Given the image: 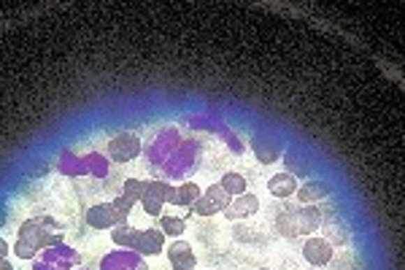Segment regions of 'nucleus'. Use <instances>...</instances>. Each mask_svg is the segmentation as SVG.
<instances>
[{"label":"nucleus","mask_w":405,"mask_h":270,"mask_svg":"<svg viewBox=\"0 0 405 270\" xmlns=\"http://www.w3.org/2000/svg\"><path fill=\"white\" fill-rule=\"evenodd\" d=\"M260 270H270V268H260Z\"/></svg>","instance_id":"23"},{"label":"nucleus","mask_w":405,"mask_h":270,"mask_svg":"<svg viewBox=\"0 0 405 270\" xmlns=\"http://www.w3.org/2000/svg\"><path fill=\"white\" fill-rule=\"evenodd\" d=\"M222 189L230 195V197H238V195H243L246 192V176H241V173H235V170H230V173H224L222 176Z\"/></svg>","instance_id":"16"},{"label":"nucleus","mask_w":405,"mask_h":270,"mask_svg":"<svg viewBox=\"0 0 405 270\" xmlns=\"http://www.w3.org/2000/svg\"><path fill=\"white\" fill-rule=\"evenodd\" d=\"M230 195L222 189V184H211V187L202 192L200 197H198V203L192 206V211L198 213V216H214V213H219L224 208L230 206Z\"/></svg>","instance_id":"3"},{"label":"nucleus","mask_w":405,"mask_h":270,"mask_svg":"<svg viewBox=\"0 0 405 270\" xmlns=\"http://www.w3.org/2000/svg\"><path fill=\"white\" fill-rule=\"evenodd\" d=\"M135 206L130 197H124V195H119L117 197V203H114V211H117V219H119V225H127V213H130V208Z\"/></svg>","instance_id":"20"},{"label":"nucleus","mask_w":405,"mask_h":270,"mask_svg":"<svg viewBox=\"0 0 405 270\" xmlns=\"http://www.w3.org/2000/svg\"><path fill=\"white\" fill-rule=\"evenodd\" d=\"M257 211H260V197L251 195V192H243V195L230 200V206L224 208V216L230 222H238V219H246V216H254Z\"/></svg>","instance_id":"8"},{"label":"nucleus","mask_w":405,"mask_h":270,"mask_svg":"<svg viewBox=\"0 0 405 270\" xmlns=\"http://www.w3.org/2000/svg\"><path fill=\"white\" fill-rule=\"evenodd\" d=\"M170 195H173V184H165V181H146V192L141 197V208L149 216H162V208L165 203H170Z\"/></svg>","instance_id":"1"},{"label":"nucleus","mask_w":405,"mask_h":270,"mask_svg":"<svg viewBox=\"0 0 405 270\" xmlns=\"http://www.w3.org/2000/svg\"><path fill=\"white\" fill-rule=\"evenodd\" d=\"M84 219H87V227H92V230H114L119 225L117 211H114V203L89 206L87 208V213H84Z\"/></svg>","instance_id":"6"},{"label":"nucleus","mask_w":405,"mask_h":270,"mask_svg":"<svg viewBox=\"0 0 405 270\" xmlns=\"http://www.w3.org/2000/svg\"><path fill=\"white\" fill-rule=\"evenodd\" d=\"M295 197H297L303 206H314L316 200H324V197H327V187H324L322 181H305V184H297Z\"/></svg>","instance_id":"13"},{"label":"nucleus","mask_w":405,"mask_h":270,"mask_svg":"<svg viewBox=\"0 0 405 270\" xmlns=\"http://www.w3.org/2000/svg\"><path fill=\"white\" fill-rule=\"evenodd\" d=\"M295 219H297V232L311 238L316 230H322V213L316 206H300L295 211Z\"/></svg>","instance_id":"10"},{"label":"nucleus","mask_w":405,"mask_h":270,"mask_svg":"<svg viewBox=\"0 0 405 270\" xmlns=\"http://www.w3.org/2000/svg\"><path fill=\"white\" fill-rule=\"evenodd\" d=\"M143 192H146V181H138V179H127L124 187H122V195L130 197L133 203H141Z\"/></svg>","instance_id":"19"},{"label":"nucleus","mask_w":405,"mask_h":270,"mask_svg":"<svg viewBox=\"0 0 405 270\" xmlns=\"http://www.w3.org/2000/svg\"><path fill=\"white\" fill-rule=\"evenodd\" d=\"M141 154V138L135 133H117L108 141V157L114 163H130Z\"/></svg>","instance_id":"2"},{"label":"nucleus","mask_w":405,"mask_h":270,"mask_svg":"<svg viewBox=\"0 0 405 270\" xmlns=\"http://www.w3.org/2000/svg\"><path fill=\"white\" fill-rule=\"evenodd\" d=\"M276 227L281 232L284 238H297L300 232H297V219H295V211H284L281 216H279V222H276Z\"/></svg>","instance_id":"18"},{"label":"nucleus","mask_w":405,"mask_h":270,"mask_svg":"<svg viewBox=\"0 0 405 270\" xmlns=\"http://www.w3.org/2000/svg\"><path fill=\"white\" fill-rule=\"evenodd\" d=\"M332 257H335V246H332L330 241H324V238H319V235L305 238L303 260L308 262V265H314V268H324V265L332 262Z\"/></svg>","instance_id":"4"},{"label":"nucleus","mask_w":405,"mask_h":270,"mask_svg":"<svg viewBox=\"0 0 405 270\" xmlns=\"http://www.w3.org/2000/svg\"><path fill=\"white\" fill-rule=\"evenodd\" d=\"M135 238H138V230L130 227V225H117L111 230V241L122 246V249H133L135 246Z\"/></svg>","instance_id":"15"},{"label":"nucleus","mask_w":405,"mask_h":270,"mask_svg":"<svg viewBox=\"0 0 405 270\" xmlns=\"http://www.w3.org/2000/svg\"><path fill=\"white\" fill-rule=\"evenodd\" d=\"M322 230H324V232H327V238H324V241H330L332 246H335V243H344L346 238H348L346 232H341V230L332 227V225H330V227H322Z\"/></svg>","instance_id":"21"},{"label":"nucleus","mask_w":405,"mask_h":270,"mask_svg":"<svg viewBox=\"0 0 405 270\" xmlns=\"http://www.w3.org/2000/svg\"><path fill=\"white\" fill-rule=\"evenodd\" d=\"M157 227L165 232V238H182L184 230H186V222L179 219V216H168V213H162Z\"/></svg>","instance_id":"17"},{"label":"nucleus","mask_w":405,"mask_h":270,"mask_svg":"<svg viewBox=\"0 0 405 270\" xmlns=\"http://www.w3.org/2000/svg\"><path fill=\"white\" fill-rule=\"evenodd\" d=\"M267 192H270L276 200H286V197H292V195L297 192V179H295L289 170L276 173V176H270V181H267Z\"/></svg>","instance_id":"11"},{"label":"nucleus","mask_w":405,"mask_h":270,"mask_svg":"<svg viewBox=\"0 0 405 270\" xmlns=\"http://www.w3.org/2000/svg\"><path fill=\"white\" fill-rule=\"evenodd\" d=\"M202 195V189L195 184V181H186V184H179L173 187V195H170V206H195L198 197Z\"/></svg>","instance_id":"12"},{"label":"nucleus","mask_w":405,"mask_h":270,"mask_svg":"<svg viewBox=\"0 0 405 270\" xmlns=\"http://www.w3.org/2000/svg\"><path fill=\"white\" fill-rule=\"evenodd\" d=\"M133 249L143 254V257H154L165 249V232L160 227H146L138 230V238H135V246Z\"/></svg>","instance_id":"9"},{"label":"nucleus","mask_w":405,"mask_h":270,"mask_svg":"<svg viewBox=\"0 0 405 270\" xmlns=\"http://www.w3.org/2000/svg\"><path fill=\"white\" fill-rule=\"evenodd\" d=\"M165 254H168V262H170V268L173 270H195V265H198V257H195L192 246H189L186 241H182V238H176V241L165 249Z\"/></svg>","instance_id":"7"},{"label":"nucleus","mask_w":405,"mask_h":270,"mask_svg":"<svg viewBox=\"0 0 405 270\" xmlns=\"http://www.w3.org/2000/svg\"><path fill=\"white\" fill-rule=\"evenodd\" d=\"M0 270H14V265H11L8 260H3V262H0Z\"/></svg>","instance_id":"22"},{"label":"nucleus","mask_w":405,"mask_h":270,"mask_svg":"<svg viewBox=\"0 0 405 270\" xmlns=\"http://www.w3.org/2000/svg\"><path fill=\"white\" fill-rule=\"evenodd\" d=\"M251 149H254V154H257V160H260V163H276V160H279V154H281V149H279L276 141H270V144L265 146V138H260V135L251 141Z\"/></svg>","instance_id":"14"},{"label":"nucleus","mask_w":405,"mask_h":270,"mask_svg":"<svg viewBox=\"0 0 405 270\" xmlns=\"http://www.w3.org/2000/svg\"><path fill=\"white\" fill-rule=\"evenodd\" d=\"M43 243H46V238L40 235V227L36 222H27V225L20 230V238H17V243H14V254L22 257V260H30V257H36V251H38Z\"/></svg>","instance_id":"5"}]
</instances>
